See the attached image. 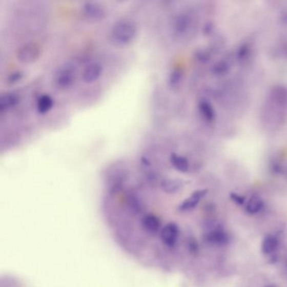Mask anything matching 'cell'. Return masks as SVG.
Listing matches in <instances>:
<instances>
[{"instance_id": "7a4b0ae2", "label": "cell", "mask_w": 287, "mask_h": 287, "mask_svg": "<svg viewBox=\"0 0 287 287\" xmlns=\"http://www.w3.org/2000/svg\"><path fill=\"white\" fill-rule=\"evenodd\" d=\"M42 53V48L37 43H29L19 47L17 51V58L25 64L33 63Z\"/></svg>"}, {"instance_id": "44dd1931", "label": "cell", "mask_w": 287, "mask_h": 287, "mask_svg": "<svg viewBox=\"0 0 287 287\" xmlns=\"http://www.w3.org/2000/svg\"><path fill=\"white\" fill-rule=\"evenodd\" d=\"M230 197L238 205H242L244 203V197H242V195L236 193H231Z\"/></svg>"}, {"instance_id": "4fadbf2b", "label": "cell", "mask_w": 287, "mask_h": 287, "mask_svg": "<svg viewBox=\"0 0 287 287\" xmlns=\"http://www.w3.org/2000/svg\"><path fill=\"white\" fill-rule=\"evenodd\" d=\"M278 247L277 238L273 235L266 236L264 240L262 242V252L264 254H270L275 252Z\"/></svg>"}, {"instance_id": "30bf717a", "label": "cell", "mask_w": 287, "mask_h": 287, "mask_svg": "<svg viewBox=\"0 0 287 287\" xmlns=\"http://www.w3.org/2000/svg\"><path fill=\"white\" fill-rule=\"evenodd\" d=\"M19 103V97L13 92H7L3 94L0 97V111L1 112L9 111L14 108Z\"/></svg>"}, {"instance_id": "ffe728a7", "label": "cell", "mask_w": 287, "mask_h": 287, "mask_svg": "<svg viewBox=\"0 0 287 287\" xmlns=\"http://www.w3.org/2000/svg\"><path fill=\"white\" fill-rule=\"evenodd\" d=\"M22 77H23V73L22 72H14V73L10 74V77L8 78V83L14 84V83L18 82Z\"/></svg>"}, {"instance_id": "7402d4cb", "label": "cell", "mask_w": 287, "mask_h": 287, "mask_svg": "<svg viewBox=\"0 0 287 287\" xmlns=\"http://www.w3.org/2000/svg\"><path fill=\"white\" fill-rule=\"evenodd\" d=\"M279 19H280V23L281 24V26L287 27V10H284L280 12Z\"/></svg>"}, {"instance_id": "5b68a950", "label": "cell", "mask_w": 287, "mask_h": 287, "mask_svg": "<svg viewBox=\"0 0 287 287\" xmlns=\"http://www.w3.org/2000/svg\"><path fill=\"white\" fill-rule=\"evenodd\" d=\"M83 11L85 16L93 20H99L106 17V8L99 3L86 2L83 6Z\"/></svg>"}, {"instance_id": "8992f818", "label": "cell", "mask_w": 287, "mask_h": 287, "mask_svg": "<svg viewBox=\"0 0 287 287\" xmlns=\"http://www.w3.org/2000/svg\"><path fill=\"white\" fill-rule=\"evenodd\" d=\"M74 81V71L70 67H64L57 71L55 76V83L60 89L70 87Z\"/></svg>"}, {"instance_id": "8fae6325", "label": "cell", "mask_w": 287, "mask_h": 287, "mask_svg": "<svg viewBox=\"0 0 287 287\" xmlns=\"http://www.w3.org/2000/svg\"><path fill=\"white\" fill-rule=\"evenodd\" d=\"M198 107H199L200 115H202V117L206 120L209 122L214 121L216 119V111L212 104L207 101V99H202V100H200Z\"/></svg>"}, {"instance_id": "2e32d148", "label": "cell", "mask_w": 287, "mask_h": 287, "mask_svg": "<svg viewBox=\"0 0 287 287\" xmlns=\"http://www.w3.org/2000/svg\"><path fill=\"white\" fill-rule=\"evenodd\" d=\"M230 70V64L227 60H221L212 66V72L217 76L225 75Z\"/></svg>"}, {"instance_id": "7c38bea8", "label": "cell", "mask_w": 287, "mask_h": 287, "mask_svg": "<svg viewBox=\"0 0 287 287\" xmlns=\"http://www.w3.org/2000/svg\"><path fill=\"white\" fill-rule=\"evenodd\" d=\"M170 161L175 169L178 171L182 173H186L190 169V163L187 158L184 156L179 155L177 153H172L170 156Z\"/></svg>"}, {"instance_id": "ba28073f", "label": "cell", "mask_w": 287, "mask_h": 287, "mask_svg": "<svg viewBox=\"0 0 287 287\" xmlns=\"http://www.w3.org/2000/svg\"><path fill=\"white\" fill-rule=\"evenodd\" d=\"M205 240L212 244L223 245L229 241V236L223 230L215 229L206 234Z\"/></svg>"}, {"instance_id": "9c48e42d", "label": "cell", "mask_w": 287, "mask_h": 287, "mask_svg": "<svg viewBox=\"0 0 287 287\" xmlns=\"http://www.w3.org/2000/svg\"><path fill=\"white\" fill-rule=\"evenodd\" d=\"M101 73L102 67L99 64H90L83 73V80L89 84L94 82L100 77Z\"/></svg>"}, {"instance_id": "277c9868", "label": "cell", "mask_w": 287, "mask_h": 287, "mask_svg": "<svg viewBox=\"0 0 287 287\" xmlns=\"http://www.w3.org/2000/svg\"><path fill=\"white\" fill-rule=\"evenodd\" d=\"M207 193V190H198L194 191L189 197L184 199L178 207H177V212H190L193 210L196 206L199 204L201 199H202Z\"/></svg>"}, {"instance_id": "e0dca14e", "label": "cell", "mask_w": 287, "mask_h": 287, "mask_svg": "<svg viewBox=\"0 0 287 287\" xmlns=\"http://www.w3.org/2000/svg\"><path fill=\"white\" fill-rule=\"evenodd\" d=\"M250 52H251V48H250V44L242 43L237 50L236 57L238 61H243L247 60L248 57H250Z\"/></svg>"}, {"instance_id": "9a60e30c", "label": "cell", "mask_w": 287, "mask_h": 287, "mask_svg": "<svg viewBox=\"0 0 287 287\" xmlns=\"http://www.w3.org/2000/svg\"><path fill=\"white\" fill-rule=\"evenodd\" d=\"M263 207H264V203L262 201L261 199L256 197V196H253V197L250 198L247 202L246 211L250 214H256L261 211Z\"/></svg>"}, {"instance_id": "6da1fadb", "label": "cell", "mask_w": 287, "mask_h": 287, "mask_svg": "<svg viewBox=\"0 0 287 287\" xmlns=\"http://www.w3.org/2000/svg\"><path fill=\"white\" fill-rule=\"evenodd\" d=\"M137 34V25L131 19H122L114 26L111 31V40L115 45L125 46L132 43Z\"/></svg>"}, {"instance_id": "d6986e66", "label": "cell", "mask_w": 287, "mask_h": 287, "mask_svg": "<svg viewBox=\"0 0 287 287\" xmlns=\"http://www.w3.org/2000/svg\"><path fill=\"white\" fill-rule=\"evenodd\" d=\"M196 56V58H197L198 61H200V63H207L209 61L210 54L205 50H200L198 51L197 53L195 54Z\"/></svg>"}, {"instance_id": "5bb4252c", "label": "cell", "mask_w": 287, "mask_h": 287, "mask_svg": "<svg viewBox=\"0 0 287 287\" xmlns=\"http://www.w3.org/2000/svg\"><path fill=\"white\" fill-rule=\"evenodd\" d=\"M53 106V99L48 94H43L37 100V110L40 113L44 114L49 111Z\"/></svg>"}, {"instance_id": "3957f363", "label": "cell", "mask_w": 287, "mask_h": 287, "mask_svg": "<svg viewBox=\"0 0 287 287\" xmlns=\"http://www.w3.org/2000/svg\"><path fill=\"white\" fill-rule=\"evenodd\" d=\"M269 101L281 111L287 110V87L281 85L274 86L269 94Z\"/></svg>"}, {"instance_id": "52a82bcc", "label": "cell", "mask_w": 287, "mask_h": 287, "mask_svg": "<svg viewBox=\"0 0 287 287\" xmlns=\"http://www.w3.org/2000/svg\"><path fill=\"white\" fill-rule=\"evenodd\" d=\"M191 26V17L190 14L182 13L177 15L173 24L174 33L177 35H184Z\"/></svg>"}, {"instance_id": "603a6c76", "label": "cell", "mask_w": 287, "mask_h": 287, "mask_svg": "<svg viewBox=\"0 0 287 287\" xmlns=\"http://www.w3.org/2000/svg\"><path fill=\"white\" fill-rule=\"evenodd\" d=\"M267 287H272V286H267Z\"/></svg>"}, {"instance_id": "ac0fdd59", "label": "cell", "mask_w": 287, "mask_h": 287, "mask_svg": "<svg viewBox=\"0 0 287 287\" xmlns=\"http://www.w3.org/2000/svg\"><path fill=\"white\" fill-rule=\"evenodd\" d=\"M183 72L180 69H174L170 74V84L173 86L178 85L181 81Z\"/></svg>"}]
</instances>
